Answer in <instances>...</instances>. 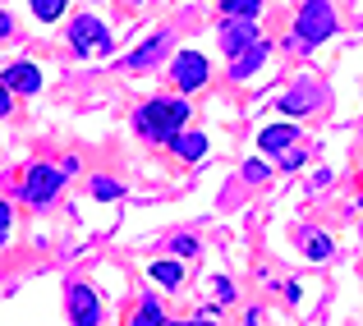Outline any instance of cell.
I'll use <instances>...</instances> for the list:
<instances>
[{
  "mask_svg": "<svg viewBox=\"0 0 363 326\" xmlns=\"http://www.w3.org/2000/svg\"><path fill=\"white\" fill-rule=\"evenodd\" d=\"M267 55H272V46H267L262 37H257V42L248 46L244 55H235V60H230V79H235V83L253 79V74H257V69H262V64H267Z\"/></svg>",
  "mask_w": 363,
  "mask_h": 326,
  "instance_id": "8fae6325",
  "label": "cell"
},
{
  "mask_svg": "<svg viewBox=\"0 0 363 326\" xmlns=\"http://www.w3.org/2000/svg\"><path fill=\"white\" fill-rule=\"evenodd\" d=\"M225 18H257L262 14V0H221Z\"/></svg>",
  "mask_w": 363,
  "mask_h": 326,
  "instance_id": "9a60e30c",
  "label": "cell"
},
{
  "mask_svg": "<svg viewBox=\"0 0 363 326\" xmlns=\"http://www.w3.org/2000/svg\"><path fill=\"white\" fill-rule=\"evenodd\" d=\"M28 5H33V14L42 18V23H55V18L65 14V5H69V0H28Z\"/></svg>",
  "mask_w": 363,
  "mask_h": 326,
  "instance_id": "ac0fdd59",
  "label": "cell"
},
{
  "mask_svg": "<svg viewBox=\"0 0 363 326\" xmlns=\"http://www.w3.org/2000/svg\"><path fill=\"white\" fill-rule=\"evenodd\" d=\"M9 111H14V92L0 83V115H9Z\"/></svg>",
  "mask_w": 363,
  "mask_h": 326,
  "instance_id": "cb8c5ba5",
  "label": "cell"
},
{
  "mask_svg": "<svg viewBox=\"0 0 363 326\" xmlns=\"http://www.w3.org/2000/svg\"><path fill=\"white\" fill-rule=\"evenodd\" d=\"M170 147H175V157H184V161H203V152H207V138L203 133H175L170 138Z\"/></svg>",
  "mask_w": 363,
  "mask_h": 326,
  "instance_id": "4fadbf2b",
  "label": "cell"
},
{
  "mask_svg": "<svg viewBox=\"0 0 363 326\" xmlns=\"http://www.w3.org/2000/svg\"><path fill=\"white\" fill-rule=\"evenodd\" d=\"M170 42H175V37H170V33H157V37H152V42H143V46H133V51L129 55H124V69H152V64H161V60H166V55H170Z\"/></svg>",
  "mask_w": 363,
  "mask_h": 326,
  "instance_id": "ba28073f",
  "label": "cell"
},
{
  "mask_svg": "<svg viewBox=\"0 0 363 326\" xmlns=\"http://www.w3.org/2000/svg\"><path fill=\"white\" fill-rule=\"evenodd\" d=\"M322 101H327V88H322L318 79H299V83H294V88L281 97V115H313Z\"/></svg>",
  "mask_w": 363,
  "mask_h": 326,
  "instance_id": "8992f818",
  "label": "cell"
},
{
  "mask_svg": "<svg viewBox=\"0 0 363 326\" xmlns=\"http://www.w3.org/2000/svg\"><path fill=\"white\" fill-rule=\"evenodd\" d=\"M69 42H74L79 55H92V51H101V46H111V33H106V23H101L97 14H79L69 23Z\"/></svg>",
  "mask_w": 363,
  "mask_h": 326,
  "instance_id": "5b68a950",
  "label": "cell"
},
{
  "mask_svg": "<svg viewBox=\"0 0 363 326\" xmlns=\"http://www.w3.org/2000/svg\"><path fill=\"white\" fill-rule=\"evenodd\" d=\"M129 326H166V317H161V299H152V294H143V303L133 308Z\"/></svg>",
  "mask_w": 363,
  "mask_h": 326,
  "instance_id": "5bb4252c",
  "label": "cell"
},
{
  "mask_svg": "<svg viewBox=\"0 0 363 326\" xmlns=\"http://www.w3.org/2000/svg\"><path fill=\"white\" fill-rule=\"evenodd\" d=\"M276 161H281V170H299L303 166V152H281Z\"/></svg>",
  "mask_w": 363,
  "mask_h": 326,
  "instance_id": "7402d4cb",
  "label": "cell"
},
{
  "mask_svg": "<svg viewBox=\"0 0 363 326\" xmlns=\"http://www.w3.org/2000/svg\"><path fill=\"white\" fill-rule=\"evenodd\" d=\"M240 175L248 179V184H262V179H267V166H262V161H244Z\"/></svg>",
  "mask_w": 363,
  "mask_h": 326,
  "instance_id": "ffe728a7",
  "label": "cell"
},
{
  "mask_svg": "<svg viewBox=\"0 0 363 326\" xmlns=\"http://www.w3.org/2000/svg\"><path fill=\"white\" fill-rule=\"evenodd\" d=\"M9 225H14V212H9V203H0V244L9 239Z\"/></svg>",
  "mask_w": 363,
  "mask_h": 326,
  "instance_id": "44dd1931",
  "label": "cell"
},
{
  "mask_svg": "<svg viewBox=\"0 0 363 326\" xmlns=\"http://www.w3.org/2000/svg\"><path fill=\"white\" fill-rule=\"evenodd\" d=\"M179 326H194V322H179Z\"/></svg>",
  "mask_w": 363,
  "mask_h": 326,
  "instance_id": "4316f807",
  "label": "cell"
},
{
  "mask_svg": "<svg viewBox=\"0 0 363 326\" xmlns=\"http://www.w3.org/2000/svg\"><path fill=\"white\" fill-rule=\"evenodd\" d=\"M124 189H120V179H106V175H97L92 179V198H101V203H106V198H120Z\"/></svg>",
  "mask_w": 363,
  "mask_h": 326,
  "instance_id": "d6986e66",
  "label": "cell"
},
{
  "mask_svg": "<svg viewBox=\"0 0 363 326\" xmlns=\"http://www.w3.org/2000/svg\"><path fill=\"white\" fill-rule=\"evenodd\" d=\"M152 276H157L161 285H170V290H179V281H184V266H179V262H152Z\"/></svg>",
  "mask_w": 363,
  "mask_h": 326,
  "instance_id": "e0dca14e",
  "label": "cell"
},
{
  "mask_svg": "<svg viewBox=\"0 0 363 326\" xmlns=\"http://www.w3.org/2000/svg\"><path fill=\"white\" fill-rule=\"evenodd\" d=\"M170 79H175L179 92H198L207 79H212V64H207V55H198V51H179L175 60H170Z\"/></svg>",
  "mask_w": 363,
  "mask_h": 326,
  "instance_id": "277c9868",
  "label": "cell"
},
{
  "mask_svg": "<svg viewBox=\"0 0 363 326\" xmlns=\"http://www.w3.org/2000/svg\"><path fill=\"white\" fill-rule=\"evenodd\" d=\"M69 317H74V326H97L101 322V303H97V294L88 290V285H69Z\"/></svg>",
  "mask_w": 363,
  "mask_h": 326,
  "instance_id": "9c48e42d",
  "label": "cell"
},
{
  "mask_svg": "<svg viewBox=\"0 0 363 326\" xmlns=\"http://www.w3.org/2000/svg\"><path fill=\"white\" fill-rule=\"evenodd\" d=\"M253 42H257V18H225L221 23V51L230 55V60L244 55Z\"/></svg>",
  "mask_w": 363,
  "mask_h": 326,
  "instance_id": "52a82bcc",
  "label": "cell"
},
{
  "mask_svg": "<svg viewBox=\"0 0 363 326\" xmlns=\"http://www.w3.org/2000/svg\"><path fill=\"white\" fill-rule=\"evenodd\" d=\"M65 189V170L60 166H28V175H23V203H33V207H46V203H55V193Z\"/></svg>",
  "mask_w": 363,
  "mask_h": 326,
  "instance_id": "3957f363",
  "label": "cell"
},
{
  "mask_svg": "<svg viewBox=\"0 0 363 326\" xmlns=\"http://www.w3.org/2000/svg\"><path fill=\"white\" fill-rule=\"evenodd\" d=\"M129 5H143V0H129Z\"/></svg>",
  "mask_w": 363,
  "mask_h": 326,
  "instance_id": "484cf974",
  "label": "cell"
},
{
  "mask_svg": "<svg viewBox=\"0 0 363 326\" xmlns=\"http://www.w3.org/2000/svg\"><path fill=\"white\" fill-rule=\"evenodd\" d=\"M184 124H189L184 97H152L147 106H138V115H133V129L147 142H170L175 133H184Z\"/></svg>",
  "mask_w": 363,
  "mask_h": 326,
  "instance_id": "6da1fadb",
  "label": "cell"
},
{
  "mask_svg": "<svg viewBox=\"0 0 363 326\" xmlns=\"http://www.w3.org/2000/svg\"><path fill=\"white\" fill-rule=\"evenodd\" d=\"M0 83H5L9 92H28V97H33V92L42 88V69H37L33 60H18V64H9V69L0 74Z\"/></svg>",
  "mask_w": 363,
  "mask_h": 326,
  "instance_id": "30bf717a",
  "label": "cell"
},
{
  "mask_svg": "<svg viewBox=\"0 0 363 326\" xmlns=\"http://www.w3.org/2000/svg\"><path fill=\"white\" fill-rule=\"evenodd\" d=\"M294 142H299V129H294L290 120H285V124H267V129L257 133V147H262V152H276V157H281V152H290Z\"/></svg>",
  "mask_w": 363,
  "mask_h": 326,
  "instance_id": "7c38bea8",
  "label": "cell"
},
{
  "mask_svg": "<svg viewBox=\"0 0 363 326\" xmlns=\"http://www.w3.org/2000/svg\"><path fill=\"white\" fill-rule=\"evenodd\" d=\"M212 290H216V303H230V299H235V285H230V281H216Z\"/></svg>",
  "mask_w": 363,
  "mask_h": 326,
  "instance_id": "603a6c76",
  "label": "cell"
},
{
  "mask_svg": "<svg viewBox=\"0 0 363 326\" xmlns=\"http://www.w3.org/2000/svg\"><path fill=\"white\" fill-rule=\"evenodd\" d=\"M9 33H14V18H9V14H0V42H5Z\"/></svg>",
  "mask_w": 363,
  "mask_h": 326,
  "instance_id": "d4e9b609",
  "label": "cell"
},
{
  "mask_svg": "<svg viewBox=\"0 0 363 326\" xmlns=\"http://www.w3.org/2000/svg\"><path fill=\"white\" fill-rule=\"evenodd\" d=\"M340 18H336V5L331 0H303L299 14H294V46L299 51H313V46H322L327 37H336Z\"/></svg>",
  "mask_w": 363,
  "mask_h": 326,
  "instance_id": "7a4b0ae2",
  "label": "cell"
},
{
  "mask_svg": "<svg viewBox=\"0 0 363 326\" xmlns=\"http://www.w3.org/2000/svg\"><path fill=\"white\" fill-rule=\"evenodd\" d=\"M303 253H308L313 262H327V257L336 253V244H331L327 235H308V239H303Z\"/></svg>",
  "mask_w": 363,
  "mask_h": 326,
  "instance_id": "2e32d148",
  "label": "cell"
}]
</instances>
